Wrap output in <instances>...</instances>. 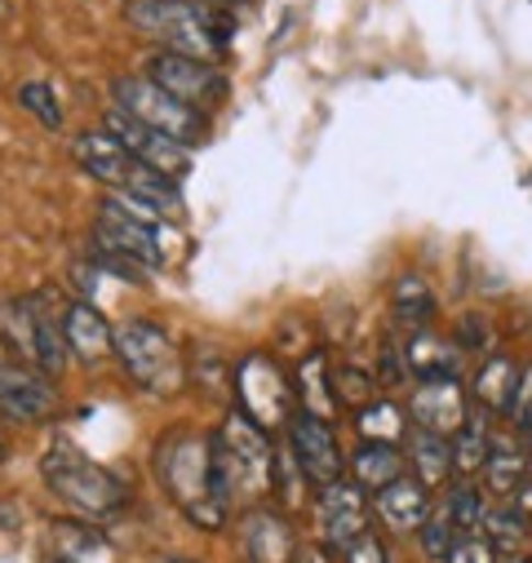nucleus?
Returning <instances> with one entry per match:
<instances>
[{
  "instance_id": "f257e3e1",
  "label": "nucleus",
  "mask_w": 532,
  "mask_h": 563,
  "mask_svg": "<svg viewBox=\"0 0 532 563\" xmlns=\"http://www.w3.org/2000/svg\"><path fill=\"white\" fill-rule=\"evenodd\" d=\"M156 475L169 493V501L204 532H218L231 515L218 475H213V435L174 431L156 444Z\"/></svg>"
},
{
  "instance_id": "f03ea898",
  "label": "nucleus",
  "mask_w": 532,
  "mask_h": 563,
  "mask_svg": "<svg viewBox=\"0 0 532 563\" xmlns=\"http://www.w3.org/2000/svg\"><path fill=\"white\" fill-rule=\"evenodd\" d=\"M41 475L49 484V493H58L67 506H76L80 515H115L129 501V488L120 475H111L107 466L89 462L71 440H54L41 457Z\"/></svg>"
},
{
  "instance_id": "7ed1b4c3",
  "label": "nucleus",
  "mask_w": 532,
  "mask_h": 563,
  "mask_svg": "<svg viewBox=\"0 0 532 563\" xmlns=\"http://www.w3.org/2000/svg\"><path fill=\"white\" fill-rule=\"evenodd\" d=\"M115 360L147 395H178L187 386L182 351L152 320H124L115 329Z\"/></svg>"
},
{
  "instance_id": "20e7f679",
  "label": "nucleus",
  "mask_w": 532,
  "mask_h": 563,
  "mask_svg": "<svg viewBox=\"0 0 532 563\" xmlns=\"http://www.w3.org/2000/svg\"><path fill=\"white\" fill-rule=\"evenodd\" d=\"M124 19L143 36L160 41V49L191 54L204 63H213L222 54L209 32V5H196V0H129Z\"/></svg>"
},
{
  "instance_id": "39448f33",
  "label": "nucleus",
  "mask_w": 532,
  "mask_h": 563,
  "mask_svg": "<svg viewBox=\"0 0 532 563\" xmlns=\"http://www.w3.org/2000/svg\"><path fill=\"white\" fill-rule=\"evenodd\" d=\"M231 395H235V408L262 427L266 435L271 431H285L289 417L298 412V390L293 382L285 377V368L266 355V351H248L235 373H231Z\"/></svg>"
},
{
  "instance_id": "423d86ee",
  "label": "nucleus",
  "mask_w": 532,
  "mask_h": 563,
  "mask_svg": "<svg viewBox=\"0 0 532 563\" xmlns=\"http://www.w3.org/2000/svg\"><path fill=\"white\" fill-rule=\"evenodd\" d=\"M111 98H115L120 111H129L133 120L160 129L165 137H174V143H182V147H196L204 137V115L196 107L178 102L174 93H165L147 76H115L111 80Z\"/></svg>"
},
{
  "instance_id": "0eeeda50",
  "label": "nucleus",
  "mask_w": 532,
  "mask_h": 563,
  "mask_svg": "<svg viewBox=\"0 0 532 563\" xmlns=\"http://www.w3.org/2000/svg\"><path fill=\"white\" fill-rule=\"evenodd\" d=\"M222 449H226V466H231V484H235V497L248 493V497H262L276 488V449H271V435L235 408L222 431H218Z\"/></svg>"
},
{
  "instance_id": "6e6552de",
  "label": "nucleus",
  "mask_w": 532,
  "mask_h": 563,
  "mask_svg": "<svg viewBox=\"0 0 532 563\" xmlns=\"http://www.w3.org/2000/svg\"><path fill=\"white\" fill-rule=\"evenodd\" d=\"M102 129L115 137V143L138 161V165H147V169H156V174H165V178H187V169H191V147H182V143H174V137H165L160 129H152V124H143V120H133L129 111H120V107H111L107 111V120H102Z\"/></svg>"
},
{
  "instance_id": "1a4fd4ad",
  "label": "nucleus",
  "mask_w": 532,
  "mask_h": 563,
  "mask_svg": "<svg viewBox=\"0 0 532 563\" xmlns=\"http://www.w3.org/2000/svg\"><path fill=\"white\" fill-rule=\"evenodd\" d=\"M147 80H156L165 93H174L187 107H218L226 98V80L213 63L191 58V54H174V49H156L147 58Z\"/></svg>"
},
{
  "instance_id": "9d476101",
  "label": "nucleus",
  "mask_w": 532,
  "mask_h": 563,
  "mask_svg": "<svg viewBox=\"0 0 532 563\" xmlns=\"http://www.w3.org/2000/svg\"><path fill=\"white\" fill-rule=\"evenodd\" d=\"M285 431H289V453H293L298 471H302L315 488H329V484L342 479L346 457H342V449H337L333 421H324V417L298 408V412L289 417V427H285Z\"/></svg>"
},
{
  "instance_id": "9b49d317",
  "label": "nucleus",
  "mask_w": 532,
  "mask_h": 563,
  "mask_svg": "<svg viewBox=\"0 0 532 563\" xmlns=\"http://www.w3.org/2000/svg\"><path fill=\"white\" fill-rule=\"evenodd\" d=\"M315 528H320V541L324 550H351L359 537H368V497L355 479H337L329 488H320L315 497Z\"/></svg>"
},
{
  "instance_id": "f8f14e48",
  "label": "nucleus",
  "mask_w": 532,
  "mask_h": 563,
  "mask_svg": "<svg viewBox=\"0 0 532 563\" xmlns=\"http://www.w3.org/2000/svg\"><path fill=\"white\" fill-rule=\"evenodd\" d=\"M409 421L418 431L444 435L453 440L457 431L470 427V395L462 390L457 377H440V382H418L409 390Z\"/></svg>"
},
{
  "instance_id": "ddd939ff",
  "label": "nucleus",
  "mask_w": 532,
  "mask_h": 563,
  "mask_svg": "<svg viewBox=\"0 0 532 563\" xmlns=\"http://www.w3.org/2000/svg\"><path fill=\"white\" fill-rule=\"evenodd\" d=\"M58 408V386L41 368L0 364V417L10 421H41Z\"/></svg>"
},
{
  "instance_id": "4468645a",
  "label": "nucleus",
  "mask_w": 532,
  "mask_h": 563,
  "mask_svg": "<svg viewBox=\"0 0 532 563\" xmlns=\"http://www.w3.org/2000/svg\"><path fill=\"white\" fill-rule=\"evenodd\" d=\"M71 161H76L93 183H107L111 191H124L129 178H133V165H138L107 129H85V133H76V137H71Z\"/></svg>"
},
{
  "instance_id": "2eb2a0df",
  "label": "nucleus",
  "mask_w": 532,
  "mask_h": 563,
  "mask_svg": "<svg viewBox=\"0 0 532 563\" xmlns=\"http://www.w3.org/2000/svg\"><path fill=\"white\" fill-rule=\"evenodd\" d=\"M373 506H377L381 523L395 528V532H422V523L435 510L431 488L418 475H399L395 484H386L381 493H373Z\"/></svg>"
},
{
  "instance_id": "dca6fc26",
  "label": "nucleus",
  "mask_w": 532,
  "mask_h": 563,
  "mask_svg": "<svg viewBox=\"0 0 532 563\" xmlns=\"http://www.w3.org/2000/svg\"><path fill=\"white\" fill-rule=\"evenodd\" d=\"M240 537H244L248 563H293V554H298V537H293L289 519L276 515V510H266V506L244 515Z\"/></svg>"
},
{
  "instance_id": "f3484780",
  "label": "nucleus",
  "mask_w": 532,
  "mask_h": 563,
  "mask_svg": "<svg viewBox=\"0 0 532 563\" xmlns=\"http://www.w3.org/2000/svg\"><path fill=\"white\" fill-rule=\"evenodd\" d=\"M63 338H67V346H71V355L76 360H85V364H102L107 355H115V329L98 316V307L93 302H71L67 311H63Z\"/></svg>"
},
{
  "instance_id": "a211bd4d",
  "label": "nucleus",
  "mask_w": 532,
  "mask_h": 563,
  "mask_svg": "<svg viewBox=\"0 0 532 563\" xmlns=\"http://www.w3.org/2000/svg\"><path fill=\"white\" fill-rule=\"evenodd\" d=\"M519 377H523V364H519L510 351H492V355L479 360V368H475V377H470V399H475L479 408L506 417L510 404H514Z\"/></svg>"
},
{
  "instance_id": "6ab92c4d",
  "label": "nucleus",
  "mask_w": 532,
  "mask_h": 563,
  "mask_svg": "<svg viewBox=\"0 0 532 563\" xmlns=\"http://www.w3.org/2000/svg\"><path fill=\"white\" fill-rule=\"evenodd\" d=\"M404 364L413 382H440V377H457L462 373V346L444 342L431 329H418L404 338Z\"/></svg>"
},
{
  "instance_id": "aec40b11",
  "label": "nucleus",
  "mask_w": 532,
  "mask_h": 563,
  "mask_svg": "<svg viewBox=\"0 0 532 563\" xmlns=\"http://www.w3.org/2000/svg\"><path fill=\"white\" fill-rule=\"evenodd\" d=\"M293 390H298V408H302V412H315V417H324V421H333L337 408H342V399H337V390H333V364H329L324 351H311V355L298 360Z\"/></svg>"
},
{
  "instance_id": "412c9836",
  "label": "nucleus",
  "mask_w": 532,
  "mask_h": 563,
  "mask_svg": "<svg viewBox=\"0 0 532 563\" xmlns=\"http://www.w3.org/2000/svg\"><path fill=\"white\" fill-rule=\"evenodd\" d=\"M528 471H532L528 449H519V444H514V440H506V435H492V444H488V462H484V475H479V479H484V488H488L492 497L510 501Z\"/></svg>"
},
{
  "instance_id": "4be33fe9",
  "label": "nucleus",
  "mask_w": 532,
  "mask_h": 563,
  "mask_svg": "<svg viewBox=\"0 0 532 563\" xmlns=\"http://www.w3.org/2000/svg\"><path fill=\"white\" fill-rule=\"evenodd\" d=\"M404 453H399V444H373L364 440L355 453H351V479L364 488V493H381L386 484H395L399 475H404Z\"/></svg>"
},
{
  "instance_id": "5701e85b",
  "label": "nucleus",
  "mask_w": 532,
  "mask_h": 563,
  "mask_svg": "<svg viewBox=\"0 0 532 563\" xmlns=\"http://www.w3.org/2000/svg\"><path fill=\"white\" fill-rule=\"evenodd\" d=\"M409 471L435 493V488H444L457 471H453V440H444V435H431V431H409Z\"/></svg>"
},
{
  "instance_id": "b1692460",
  "label": "nucleus",
  "mask_w": 532,
  "mask_h": 563,
  "mask_svg": "<svg viewBox=\"0 0 532 563\" xmlns=\"http://www.w3.org/2000/svg\"><path fill=\"white\" fill-rule=\"evenodd\" d=\"M390 307H395L399 324H409V333H418L435 316V294H431V285H426L422 275L409 271V275H399L395 285H390Z\"/></svg>"
},
{
  "instance_id": "393cba45",
  "label": "nucleus",
  "mask_w": 532,
  "mask_h": 563,
  "mask_svg": "<svg viewBox=\"0 0 532 563\" xmlns=\"http://www.w3.org/2000/svg\"><path fill=\"white\" fill-rule=\"evenodd\" d=\"M355 427H359V435L373 440V444H399V440L409 435L413 421L399 412V404H390V399H373L368 408L355 412Z\"/></svg>"
},
{
  "instance_id": "a878e982",
  "label": "nucleus",
  "mask_w": 532,
  "mask_h": 563,
  "mask_svg": "<svg viewBox=\"0 0 532 563\" xmlns=\"http://www.w3.org/2000/svg\"><path fill=\"white\" fill-rule=\"evenodd\" d=\"M41 324H45V316H36L32 311V302H0V333H5V342L23 355V360H32L36 364V338H41Z\"/></svg>"
},
{
  "instance_id": "bb28decb",
  "label": "nucleus",
  "mask_w": 532,
  "mask_h": 563,
  "mask_svg": "<svg viewBox=\"0 0 532 563\" xmlns=\"http://www.w3.org/2000/svg\"><path fill=\"white\" fill-rule=\"evenodd\" d=\"M528 523H532L528 515H519L510 501H501V506H492V510H488L484 537L492 541V550H497V554H514V550H523V545H528V537H532V532H528Z\"/></svg>"
},
{
  "instance_id": "cd10ccee",
  "label": "nucleus",
  "mask_w": 532,
  "mask_h": 563,
  "mask_svg": "<svg viewBox=\"0 0 532 563\" xmlns=\"http://www.w3.org/2000/svg\"><path fill=\"white\" fill-rule=\"evenodd\" d=\"M444 510L453 515V523L462 528V537H484V523H488V497L475 488V484H457L453 493H448V501H444Z\"/></svg>"
},
{
  "instance_id": "c85d7f7f",
  "label": "nucleus",
  "mask_w": 532,
  "mask_h": 563,
  "mask_svg": "<svg viewBox=\"0 0 532 563\" xmlns=\"http://www.w3.org/2000/svg\"><path fill=\"white\" fill-rule=\"evenodd\" d=\"M377 377L368 373V368H359V364H337L333 368V390H337V399H342V408H368L373 399H377Z\"/></svg>"
},
{
  "instance_id": "c756f323",
  "label": "nucleus",
  "mask_w": 532,
  "mask_h": 563,
  "mask_svg": "<svg viewBox=\"0 0 532 563\" xmlns=\"http://www.w3.org/2000/svg\"><path fill=\"white\" fill-rule=\"evenodd\" d=\"M488 444H492V435L470 421L466 431H457V435H453V471H457V475H466V479H470V475H484Z\"/></svg>"
},
{
  "instance_id": "7c9ffc66",
  "label": "nucleus",
  "mask_w": 532,
  "mask_h": 563,
  "mask_svg": "<svg viewBox=\"0 0 532 563\" xmlns=\"http://www.w3.org/2000/svg\"><path fill=\"white\" fill-rule=\"evenodd\" d=\"M422 550H426V559H435V563H448V554L457 550V541H462V528L453 523V515L440 506V510H431V519L422 523Z\"/></svg>"
},
{
  "instance_id": "2f4dec72",
  "label": "nucleus",
  "mask_w": 532,
  "mask_h": 563,
  "mask_svg": "<svg viewBox=\"0 0 532 563\" xmlns=\"http://www.w3.org/2000/svg\"><path fill=\"white\" fill-rule=\"evenodd\" d=\"M19 107L32 111L45 129H63V107H58V98H54L49 85H41V80H23V85H19Z\"/></svg>"
},
{
  "instance_id": "473e14b6",
  "label": "nucleus",
  "mask_w": 532,
  "mask_h": 563,
  "mask_svg": "<svg viewBox=\"0 0 532 563\" xmlns=\"http://www.w3.org/2000/svg\"><path fill=\"white\" fill-rule=\"evenodd\" d=\"M453 342L462 346V355H466V351H475L479 360L497 351V346H492V324H488L479 311H466V316L457 320V333H453Z\"/></svg>"
},
{
  "instance_id": "72a5a7b5",
  "label": "nucleus",
  "mask_w": 532,
  "mask_h": 563,
  "mask_svg": "<svg viewBox=\"0 0 532 563\" xmlns=\"http://www.w3.org/2000/svg\"><path fill=\"white\" fill-rule=\"evenodd\" d=\"M506 417H510L514 431L532 435V364H523V377H519V386H514V404H510Z\"/></svg>"
},
{
  "instance_id": "f704fd0d",
  "label": "nucleus",
  "mask_w": 532,
  "mask_h": 563,
  "mask_svg": "<svg viewBox=\"0 0 532 563\" xmlns=\"http://www.w3.org/2000/svg\"><path fill=\"white\" fill-rule=\"evenodd\" d=\"M448 563H501V554L492 550L488 537H462L457 550L448 554Z\"/></svg>"
},
{
  "instance_id": "c9c22d12",
  "label": "nucleus",
  "mask_w": 532,
  "mask_h": 563,
  "mask_svg": "<svg viewBox=\"0 0 532 563\" xmlns=\"http://www.w3.org/2000/svg\"><path fill=\"white\" fill-rule=\"evenodd\" d=\"M346 563H390V559H386V545L368 532V537H359V541L346 550Z\"/></svg>"
},
{
  "instance_id": "e433bc0d",
  "label": "nucleus",
  "mask_w": 532,
  "mask_h": 563,
  "mask_svg": "<svg viewBox=\"0 0 532 563\" xmlns=\"http://www.w3.org/2000/svg\"><path fill=\"white\" fill-rule=\"evenodd\" d=\"M510 506H514L519 515H528V519H532V471H528V475H523V484L514 488V497H510Z\"/></svg>"
},
{
  "instance_id": "4c0bfd02",
  "label": "nucleus",
  "mask_w": 532,
  "mask_h": 563,
  "mask_svg": "<svg viewBox=\"0 0 532 563\" xmlns=\"http://www.w3.org/2000/svg\"><path fill=\"white\" fill-rule=\"evenodd\" d=\"M293 563H329V550L324 545H298Z\"/></svg>"
},
{
  "instance_id": "58836bf2",
  "label": "nucleus",
  "mask_w": 532,
  "mask_h": 563,
  "mask_svg": "<svg viewBox=\"0 0 532 563\" xmlns=\"http://www.w3.org/2000/svg\"><path fill=\"white\" fill-rule=\"evenodd\" d=\"M10 457V449H5V440H0V462H5Z\"/></svg>"
},
{
  "instance_id": "ea45409f",
  "label": "nucleus",
  "mask_w": 532,
  "mask_h": 563,
  "mask_svg": "<svg viewBox=\"0 0 532 563\" xmlns=\"http://www.w3.org/2000/svg\"><path fill=\"white\" fill-rule=\"evenodd\" d=\"M160 563H187V559H160Z\"/></svg>"
},
{
  "instance_id": "a19ab883",
  "label": "nucleus",
  "mask_w": 532,
  "mask_h": 563,
  "mask_svg": "<svg viewBox=\"0 0 532 563\" xmlns=\"http://www.w3.org/2000/svg\"><path fill=\"white\" fill-rule=\"evenodd\" d=\"M528 457H532V435H528Z\"/></svg>"
},
{
  "instance_id": "79ce46f5",
  "label": "nucleus",
  "mask_w": 532,
  "mask_h": 563,
  "mask_svg": "<svg viewBox=\"0 0 532 563\" xmlns=\"http://www.w3.org/2000/svg\"><path fill=\"white\" fill-rule=\"evenodd\" d=\"M222 5H231V0H222Z\"/></svg>"
}]
</instances>
